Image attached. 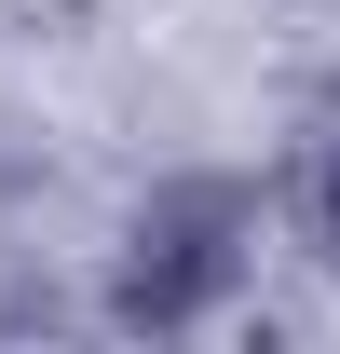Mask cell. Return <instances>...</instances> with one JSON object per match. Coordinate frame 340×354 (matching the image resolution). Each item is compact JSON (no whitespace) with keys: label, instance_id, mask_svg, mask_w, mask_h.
<instances>
[{"label":"cell","instance_id":"obj_1","mask_svg":"<svg viewBox=\"0 0 340 354\" xmlns=\"http://www.w3.org/2000/svg\"><path fill=\"white\" fill-rule=\"evenodd\" d=\"M245 245H258V191L245 177H164V191L123 218L109 313L150 327V341H177V327H205V313L245 286Z\"/></svg>","mask_w":340,"mask_h":354},{"label":"cell","instance_id":"obj_2","mask_svg":"<svg viewBox=\"0 0 340 354\" xmlns=\"http://www.w3.org/2000/svg\"><path fill=\"white\" fill-rule=\"evenodd\" d=\"M313 232H327V259H340V150H327V177H313Z\"/></svg>","mask_w":340,"mask_h":354}]
</instances>
